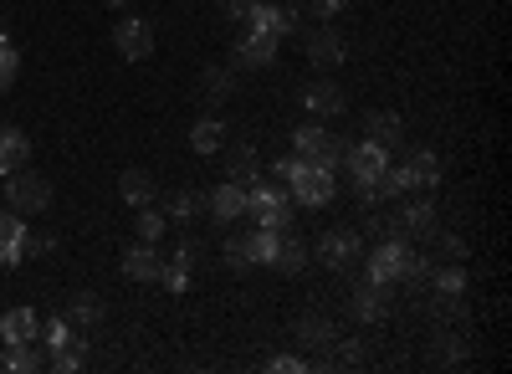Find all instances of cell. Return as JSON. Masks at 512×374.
<instances>
[{
	"label": "cell",
	"mask_w": 512,
	"mask_h": 374,
	"mask_svg": "<svg viewBox=\"0 0 512 374\" xmlns=\"http://www.w3.org/2000/svg\"><path fill=\"white\" fill-rule=\"evenodd\" d=\"M226 180H236V185L262 180V154H256V144H231L226 149Z\"/></svg>",
	"instance_id": "20"
},
{
	"label": "cell",
	"mask_w": 512,
	"mask_h": 374,
	"mask_svg": "<svg viewBox=\"0 0 512 374\" xmlns=\"http://www.w3.org/2000/svg\"><path fill=\"white\" fill-rule=\"evenodd\" d=\"M134 231H139V241L159 246V241H164V231H169V216H164V211H154V205H139V221H134Z\"/></svg>",
	"instance_id": "28"
},
{
	"label": "cell",
	"mask_w": 512,
	"mask_h": 374,
	"mask_svg": "<svg viewBox=\"0 0 512 374\" xmlns=\"http://www.w3.org/2000/svg\"><path fill=\"white\" fill-rule=\"evenodd\" d=\"M246 26L251 31H262V36H292L297 31V6H272V0H251V11H246Z\"/></svg>",
	"instance_id": "9"
},
{
	"label": "cell",
	"mask_w": 512,
	"mask_h": 374,
	"mask_svg": "<svg viewBox=\"0 0 512 374\" xmlns=\"http://www.w3.org/2000/svg\"><path fill=\"white\" fill-rule=\"evenodd\" d=\"M118 195H123V200L139 211V205H154L159 185H154V175H149V170H123V180H118Z\"/></svg>",
	"instance_id": "23"
},
{
	"label": "cell",
	"mask_w": 512,
	"mask_h": 374,
	"mask_svg": "<svg viewBox=\"0 0 512 374\" xmlns=\"http://www.w3.org/2000/svg\"><path fill=\"white\" fill-rule=\"evenodd\" d=\"M267 369H272V374H303V369H308V359H297V354H277Z\"/></svg>",
	"instance_id": "38"
},
{
	"label": "cell",
	"mask_w": 512,
	"mask_h": 374,
	"mask_svg": "<svg viewBox=\"0 0 512 374\" xmlns=\"http://www.w3.org/2000/svg\"><path fill=\"white\" fill-rule=\"evenodd\" d=\"M205 88H210V98H216V103H226V98H231V88H236V77H231L226 67H216V72L205 77Z\"/></svg>",
	"instance_id": "36"
},
{
	"label": "cell",
	"mask_w": 512,
	"mask_h": 374,
	"mask_svg": "<svg viewBox=\"0 0 512 374\" xmlns=\"http://www.w3.org/2000/svg\"><path fill=\"white\" fill-rule=\"evenodd\" d=\"M221 252H226V267H236V272H251V267H246V252H241V236H226V246H221Z\"/></svg>",
	"instance_id": "37"
},
{
	"label": "cell",
	"mask_w": 512,
	"mask_h": 374,
	"mask_svg": "<svg viewBox=\"0 0 512 374\" xmlns=\"http://www.w3.org/2000/svg\"><path fill=\"white\" fill-rule=\"evenodd\" d=\"M26 159H31V139L21 129H11V123H0V180L16 175Z\"/></svg>",
	"instance_id": "19"
},
{
	"label": "cell",
	"mask_w": 512,
	"mask_h": 374,
	"mask_svg": "<svg viewBox=\"0 0 512 374\" xmlns=\"http://www.w3.org/2000/svg\"><path fill=\"white\" fill-rule=\"evenodd\" d=\"M410 257H415V252H410L400 236H384L374 252H369V282H384V287H390V282H405Z\"/></svg>",
	"instance_id": "7"
},
{
	"label": "cell",
	"mask_w": 512,
	"mask_h": 374,
	"mask_svg": "<svg viewBox=\"0 0 512 374\" xmlns=\"http://www.w3.org/2000/svg\"><path fill=\"white\" fill-rule=\"evenodd\" d=\"M6 41H11V36H6V21H0V47H6Z\"/></svg>",
	"instance_id": "45"
},
{
	"label": "cell",
	"mask_w": 512,
	"mask_h": 374,
	"mask_svg": "<svg viewBox=\"0 0 512 374\" xmlns=\"http://www.w3.org/2000/svg\"><path fill=\"white\" fill-rule=\"evenodd\" d=\"M113 47H118L123 62L154 57V21H144V16H118V21H113Z\"/></svg>",
	"instance_id": "6"
},
{
	"label": "cell",
	"mask_w": 512,
	"mask_h": 374,
	"mask_svg": "<svg viewBox=\"0 0 512 374\" xmlns=\"http://www.w3.org/2000/svg\"><path fill=\"white\" fill-rule=\"evenodd\" d=\"M195 257H200V246H195V241H180V246H175V257H169V262H180V267H190V272H195Z\"/></svg>",
	"instance_id": "42"
},
{
	"label": "cell",
	"mask_w": 512,
	"mask_h": 374,
	"mask_svg": "<svg viewBox=\"0 0 512 374\" xmlns=\"http://www.w3.org/2000/svg\"><path fill=\"white\" fill-rule=\"evenodd\" d=\"M41 334V318L31 308H6V318H0V349L6 344H36Z\"/></svg>",
	"instance_id": "17"
},
{
	"label": "cell",
	"mask_w": 512,
	"mask_h": 374,
	"mask_svg": "<svg viewBox=\"0 0 512 374\" xmlns=\"http://www.w3.org/2000/svg\"><path fill=\"white\" fill-rule=\"evenodd\" d=\"M0 195L11 200V211H16V216H41V211L52 205V185L41 180V175H26V170H16L11 185H0Z\"/></svg>",
	"instance_id": "5"
},
{
	"label": "cell",
	"mask_w": 512,
	"mask_h": 374,
	"mask_svg": "<svg viewBox=\"0 0 512 374\" xmlns=\"http://www.w3.org/2000/svg\"><path fill=\"white\" fill-rule=\"evenodd\" d=\"M303 108L313 118H338L349 108V98H344V88H333V82H313V88H303Z\"/></svg>",
	"instance_id": "18"
},
{
	"label": "cell",
	"mask_w": 512,
	"mask_h": 374,
	"mask_svg": "<svg viewBox=\"0 0 512 374\" xmlns=\"http://www.w3.org/2000/svg\"><path fill=\"white\" fill-rule=\"evenodd\" d=\"M308 57H313V67H338V62H349V41H344V31H338L333 21H323V26L308 36Z\"/></svg>",
	"instance_id": "10"
},
{
	"label": "cell",
	"mask_w": 512,
	"mask_h": 374,
	"mask_svg": "<svg viewBox=\"0 0 512 374\" xmlns=\"http://www.w3.org/2000/svg\"><path fill=\"white\" fill-rule=\"evenodd\" d=\"M405 170H410V180H415V190H431V185H441V159L431 154V149H410L405 159Z\"/></svg>",
	"instance_id": "22"
},
{
	"label": "cell",
	"mask_w": 512,
	"mask_h": 374,
	"mask_svg": "<svg viewBox=\"0 0 512 374\" xmlns=\"http://www.w3.org/2000/svg\"><path fill=\"white\" fill-rule=\"evenodd\" d=\"M26 252H36V257H52V252H57V236H47V231H41V236H26Z\"/></svg>",
	"instance_id": "41"
},
{
	"label": "cell",
	"mask_w": 512,
	"mask_h": 374,
	"mask_svg": "<svg viewBox=\"0 0 512 374\" xmlns=\"http://www.w3.org/2000/svg\"><path fill=\"white\" fill-rule=\"evenodd\" d=\"M159 282L169 287V293H185V287H190V267H180V262H164V267H159Z\"/></svg>",
	"instance_id": "35"
},
{
	"label": "cell",
	"mask_w": 512,
	"mask_h": 374,
	"mask_svg": "<svg viewBox=\"0 0 512 374\" xmlns=\"http://www.w3.org/2000/svg\"><path fill=\"white\" fill-rule=\"evenodd\" d=\"M354 318L359 323H384V318H390V287H384V282L354 287Z\"/></svg>",
	"instance_id": "14"
},
{
	"label": "cell",
	"mask_w": 512,
	"mask_h": 374,
	"mask_svg": "<svg viewBox=\"0 0 512 374\" xmlns=\"http://www.w3.org/2000/svg\"><path fill=\"white\" fill-rule=\"evenodd\" d=\"M246 11H251V0H221V16L231 21H246Z\"/></svg>",
	"instance_id": "44"
},
{
	"label": "cell",
	"mask_w": 512,
	"mask_h": 374,
	"mask_svg": "<svg viewBox=\"0 0 512 374\" xmlns=\"http://www.w3.org/2000/svg\"><path fill=\"white\" fill-rule=\"evenodd\" d=\"M292 170H297V154H282V159L272 164V180H277V185H287V180H292Z\"/></svg>",
	"instance_id": "43"
},
{
	"label": "cell",
	"mask_w": 512,
	"mask_h": 374,
	"mask_svg": "<svg viewBox=\"0 0 512 374\" xmlns=\"http://www.w3.org/2000/svg\"><path fill=\"white\" fill-rule=\"evenodd\" d=\"M195 211H200V195H190V190H175L164 200V216H169V226H185V221H195Z\"/></svg>",
	"instance_id": "29"
},
{
	"label": "cell",
	"mask_w": 512,
	"mask_h": 374,
	"mask_svg": "<svg viewBox=\"0 0 512 374\" xmlns=\"http://www.w3.org/2000/svg\"><path fill=\"white\" fill-rule=\"evenodd\" d=\"M210 216H216L221 226H236V221L246 216V185L226 180V185L210 190Z\"/></svg>",
	"instance_id": "15"
},
{
	"label": "cell",
	"mask_w": 512,
	"mask_h": 374,
	"mask_svg": "<svg viewBox=\"0 0 512 374\" xmlns=\"http://www.w3.org/2000/svg\"><path fill=\"white\" fill-rule=\"evenodd\" d=\"M159 267H164V257H159V246H149V241H139V246L123 252V277L128 282H159Z\"/></svg>",
	"instance_id": "13"
},
{
	"label": "cell",
	"mask_w": 512,
	"mask_h": 374,
	"mask_svg": "<svg viewBox=\"0 0 512 374\" xmlns=\"http://www.w3.org/2000/svg\"><path fill=\"white\" fill-rule=\"evenodd\" d=\"M344 139H338L333 129H323V118H308L303 129L292 134V154L303 159V164H323V170H338L344 164Z\"/></svg>",
	"instance_id": "2"
},
{
	"label": "cell",
	"mask_w": 512,
	"mask_h": 374,
	"mask_svg": "<svg viewBox=\"0 0 512 374\" xmlns=\"http://www.w3.org/2000/svg\"><path fill=\"white\" fill-rule=\"evenodd\" d=\"M364 349H369L364 339H344V344H338V364H359V359H364Z\"/></svg>",
	"instance_id": "40"
},
{
	"label": "cell",
	"mask_w": 512,
	"mask_h": 374,
	"mask_svg": "<svg viewBox=\"0 0 512 374\" xmlns=\"http://www.w3.org/2000/svg\"><path fill=\"white\" fill-rule=\"evenodd\" d=\"M272 267H277V272H303V267H308V241L282 231V236H277V257H272Z\"/></svg>",
	"instance_id": "25"
},
{
	"label": "cell",
	"mask_w": 512,
	"mask_h": 374,
	"mask_svg": "<svg viewBox=\"0 0 512 374\" xmlns=\"http://www.w3.org/2000/svg\"><path fill=\"white\" fill-rule=\"evenodd\" d=\"M344 164H349V175H354L359 200H364V205H374V200H369V185H374L384 170H390V149H379V144L359 139V144H349V149H344Z\"/></svg>",
	"instance_id": "4"
},
{
	"label": "cell",
	"mask_w": 512,
	"mask_h": 374,
	"mask_svg": "<svg viewBox=\"0 0 512 374\" xmlns=\"http://www.w3.org/2000/svg\"><path fill=\"white\" fill-rule=\"evenodd\" d=\"M436 293L446 298V303H461V293H466V272L451 262V267H436Z\"/></svg>",
	"instance_id": "30"
},
{
	"label": "cell",
	"mask_w": 512,
	"mask_h": 374,
	"mask_svg": "<svg viewBox=\"0 0 512 374\" xmlns=\"http://www.w3.org/2000/svg\"><path fill=\"white\" fill-rule=\"evenodd\" d=\"M236 62L241 67H251V72H262V67H272L277 62V36H262V31H241L236 36Z\"/></svg>",
	"instance_id": "11"
},
{
	"label": "cell",
	"mask_w": 512,
	"mask_h": 374,
	"mask_svg": "<svg viewBox=\"0 0 512 374\" xmlns=\"http://www.w3.org/2000/svg\"><path fill=\"white\" fill-rule=\"evenodd\" d=\"M77 334H72V318L62 313V318H47L41 323V334H36V344H47V349H62V344H72Z\"/></svg>",
	"instance_id": "31"
},
{
	"label": "cell",
	"mask_w": 512,
	"mask_h": 374,
	"mask_svg": "<svg viewBox=\"0 0 512 374\" xmlns=\"http://www.w3.org/2000/svg\"><path fill=\"white\" fill-rule=\"evenodd\" d=\"M313 11H318V21H338L349 11V0H313Z\"/></svg>",
	"instance_id": "39"
},
{
	"label": "cell",
	"mask_w": 512,
	"mask_h": 374,
	"mask_svg": "<svg viewBox=\"0 0 512 374\" xmlns=\"http://www.w3.org/2000/svg\"><path fill=\"white\" fill-rule=\"evenodd\" d=\"M190 149L195 154H221L226 149V123L221 118H200L190 129Z\"/></svg>",
	"instance_id": "24"
},
{
	"label": "cell",
	"mask_w": 512,
	"mask_h": 374,
	"mask_svg": "<svg viewBox=\"0 0 512 374\" xmlns=\"http://www.w3.org/2000/svg\"><path fill=\"white\" fill-rule=\"evenodd\" d=\"M16 77H21V52L11 47V41H6V47H0V93H6Z\"/></svg>",
	"instance_id": "34"
},
{
	"label": "cell",
	"mask_w": 512,
	"mask_h": 374,
	"mask_svg": "<svg viewBox=\"0 0 512 374\" xmlns=\"http://www.w3.org/2000/svg\"><path fill=\"white\" fill-rule=\"evenodd\" d=\"M297 339H303L308 349L333 344V323H328V318H303V323H297Z\"/></svg>",
	"instance_id": "33"
},
{
	"label": "cell",
	"mask_w": 512,
	"mask_h": 374,
	"mask_svg": "<svg viewBox=\"0 0 512 374\" xmlns=\"http://www.w3.org/2000/svg\"><path fill=\"white\" fill-rule=\"evenodd\" d=\"M287 195H292V205H303V211H318V205L338 200V175L323 170V164H303V159H297V170L287 180Z\"/></svg>",
	"instance_id": "3"
},
{
	"label": "cell",
	"mask_w": 512,
	"mask_h": 374,
	"mask_svg": "<svg viewBox=\"0 0 512 374\" xmlns=\"http://www.w3.org/2000/svg\"><path fill=\"white\" fill-rule=\"evenodd\" d=\"M67 318H72V323H98V318H103L98 293H77V298L67 303Z\"/></svg>",
	"instance_id": "32"
},
{
	"label": "cell",
	"mask_w": 512,
	"mask_h": 374,
	"mask_svg": "<svg viewBox=\"0 0 512 374\" xmlns=\"http://www.w3.org/2000/svg\"><path fill=\"white\" fill-rule=\"evenodd\" d=\"M359 226H333L323 241H318V262L328 267V272H344V267H354L359 262Z\"/></svg>",
	"instance_id": "8"
},
{
	"label": "cell",
	"mask_w": 512,
	"mask_h": 374,
	"mask_svg": "<svg viewBox=\"0 0 512 374\" xmlns=\"http://www.w3.org/2000/svg\"><path fill=\"white\" fill-rule=\"evenodd\" d=\"M364 139H369V144H379V149H395V144L405 139V123H400V113H369V123H364Z\"/></svg>",
	"instance_id": "21"
},
{
	"label": "cell",
	"mask_w": 512,
	"mask_h": 374,
	"mask_svg": "<svg viewBox=\"0 0 512 374\" xmlns=\"http://www.w3.org/2000/svg\"><path fill=\"white\" fill-rule=\"evenodd\" d=\"M26 262V216H0V267H21Z\"/></svg>",
	"instance_id": "16"
},
{
	"label": "cell",
	"mask_w": 512,
	"mask_h": 374,
	"mask_svg": "<svg viewBox=\"0 0 512 374\" xmlns=\"http://www.w3.org/2000/svg\"><path fill=\"white\" fill-rule=\"evenodd\" d=\"M0 364H6L11 374H31V369H41V364H47V354H41L36 344H6Z\"/></svg>",
	"instance_id": "27"
},
{
	"label": "cell",
	"mask_w": 512,
	"mask_h": 374,
	"mask_svg": "<svg viewBox=\"0 0 512 374\" xmlns=\"http://www.w3.org/2000/svg\"><path fill=\"white\" fill-rule=\"evenodd\" d=\"M246 216H251L256 226L287 231V226H292V195H287V185H277V180H251V185H246Z\"/></svg>",
	"instance_id": "1"
},
{
	"label": "cell",
	"mask_w": 512,
	"mask_h": 374,
	"mask_svg": "<svg viewBox=\"0 0 512 374\" xmlns=\"http://www.w3.org/2000/svg\"><path fill=\"white\" fill-rule=\"evenodd\" d=\"M277 226H246L241 231V252H246V267H272L277 257Z\"/></svg>",
	"instance_id": "12"
},
{
	"label": "cell",
	"mask_w": 512,
	"mask_h": 374,
	"mask_svg": "<svg viewBox=\"0 0 512 374\" xmlns=\"http://www.w3.org/2000/svg\"><path fill=\"white\" fill-rule=\"evenodd\" d=\"M395 226H405L410 236H431V231H436V205H431V200H410Z\"/></svg>",
	"instance_id": "26"
}]
</instances>
